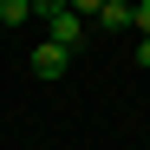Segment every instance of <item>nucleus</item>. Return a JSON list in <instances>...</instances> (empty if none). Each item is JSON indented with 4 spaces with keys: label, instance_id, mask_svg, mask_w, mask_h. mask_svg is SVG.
I'll list each match as a JSON object with an SVG mask.
<instances>
[{
    "label": "nucleus",
    "instance_id": "1",
    "mask_svg": "<svg viewBox=\"0 0 150 150\" xmlns=\"http://www.w3.org/2000/svg\"><path fill=\"white\" fill-rule=\"evenodd\" d=\"M85 33H91V20H79V13H52V20H46V39H52L59 46V52H79V46H85Z\"/></svg>",
    "mask_w": 150,
    "mask_h": 150
},
{
    "label": "nucleus",
    "instance_id": "2",
    "mask_svg": "<svg viewBox=\"0 0 150 150\" xmlns=\"http://www.w3.org/2000/svg\"><path fill=\"white\" fill-rule=\"evenodd\" d=\"M65 59H72V52H59L52 39L33 46V79H65Z\"/></svg>",
    "mask_w": 150,
    "mask_h": 150
},
{
    "label": "nucleus",
    "instance_id": "3",
    "mask_svg": "<svg viewBox=\"0 0 150 150\" xmlns=\"http://www.w3.org/2000/svg\"><path fill=\"white\" fill-rule=\"evenodd\" d=\"M91 20H98L105 33H131V0H105V7H98Z\"/></svg>",
    "mask_w": 150,
    "mask_h": 150
},
{
    "label": "nucleus",
    "instance_id": "4",
    "mask_svg": "<svg viewBox=\"0 0 150 150\" xmlns=\"http://www.w3.org/2000/svg\"><path fill=\"white\" fill-rule=\"evenodd\" d=\"M0 20H7V26H26V20H33V0H0Z\"/></svg>",
    "mask_w": 150,
    "mask_h": 150
},
{
    "label": "nucleus",
    "instance_id": "5",
    "mask_svg": "<svg viewBox=\"0 0 150 150\" xmlns=\"http://www.w3.org/2000/svg\"><path fill=\"white\" fill-rule=\"evenodd\" d=\"M131 26H137V33L150 39V0H137V7H131Z\"/></svg>",
    "mask_w": 150,
    "mask_h": 150
},
{
    "label": "nucleus",
    "instance_id": "6",
    "mask_svg": "<svg viewBox=\"0 0 150 150\" xmlns=\"http://www.w3.org/2000/svg\"><path fill=\"white\" fill-rule=\"evenodd\" d=\"M52 13H65V0H33V20H52Z\"/></svg>",
    "mask_w": 150,
    "mask_h": 150
},
{
    "label": "nucleus",
    "instance_id": "7",
    "mask_svg": "<svg viewBox=\"0 0 150 150\" xmlns=\"http://www.w3.org/2000/svg\"><path fill=\"white\" fill-rule=\"evenodd\" d=\"M65 7H72V13H79V20H91L98 7H105V0H65Z\"/></svg>",
    "mask_w": 150,
    "mask_h": 150
},
{
    "label": "nucleus",
    "instance_id": "8",
    "mask_svg": "<svg viewBox=\"0 0 150 150\" xmlns=\"http://www.w3.org/2000/svg\"><path fill=\"white\" fill-rule=\"evenodd\" d=\"M137 65H144V72H150V39H137Z\"/></svg>",
    "mask_w": 150,
    "mask_h": 150
},
{
    "label": "nucleus",
    "instance_id": "9",
    "mask_svg": "<svg viewBox=\"0 0 150 150\" xmlns=\"http://www.w3.org/2000/svg\"><path fill=\"white\" fill-rule=\"evenodd\" d=\"M131 7H137V0H131Z\"/></svg>",
    "mask_w": 150,
    "mask_h": 150
}]
</instances>
